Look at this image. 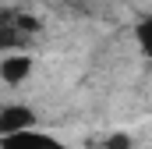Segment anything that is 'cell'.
<instances>
[{"label":"cell","mask_w":152,"mask_h":149,"mask_svg":"<svg viewBox=\"0 0 152 149\" xmlns=\"http://www.w3.org/2000/svg\"><path fill=\"white\" fill-rule=\"evenodd\" d=\"M28 74H32V57L28 53H7L0 60V78L7 85H21Z\"/></svg>","instance_id":"3"},{"label":"cell","mask_w":152,"mask_h":149,"mask_svg":"<svg viewBox=\"0 0 152 149\" xmlns=\"http://www.w3.org/2000/svg\"><path fill=\"white\" fill-rule=\"evenodd\" d=\"M103 149H131V135H124V131H113L110 139H106V146Z\"/></svg>","instance_id":"5"},{"label":"cell","mask_w":152,"mask_h":149,"mask_svg":"<svg viewBox=\"0 0 152 149\" xmlns=\"http://www.w3.org/2000/svg\"><path fill=\"white\" fill-rule=\"evenodd\" d=\"M25 128H36V114L28 110L25 103L0 107V139L4 135H14V131H25Z\"/></svg>","instance_id":"2"},{"label":"cell","mask_w":152,"mask_h":149,"mask_svg":"<svg viewBox=\"0 0 152 149\" xmlns=\"http://www.w3.org/2000/svg\"><path fill=\"white\" fill-rule=\"evenodd\" d=\"M0 149H67V146L57 142L53 135H42L36 128H25V131H14V135H4Z\"/></svg>","instance_id":"1"},{"label":"cell","mask_w":152,"mask_h":149,"mask_svg":"<svg viewBox=\"0 0 152 149\" xmlns=\"http://www.w3.org/2000/svg\"><path fill=\"white\" fill-rule=\"evenodd\" d=\"M134 43H138V50L152 60V14H149V18H142V21L134 25Z\"/></svg>","instance_id":"4"}]
</instances>
